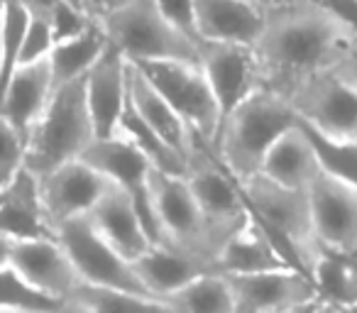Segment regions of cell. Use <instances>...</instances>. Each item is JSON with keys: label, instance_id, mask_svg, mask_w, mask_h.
I'll list each match as a JSON object with an SVG mask.
<instances>
[{"label": "cell", "instance_id": "cell-1", "mask_svg": "<svg viewBox=\"0 0 357 313\" xmlns=\"http://www.w3.org/2000/svg\"><path fill=\"white\" fill-rule=\"evenodd\" d=\"M264 35L257 45L262 89L291 100L298 89L333 71L347 49L342 30L323 3H262Z\"/></svg>", "mask_w": 357, "mask_h": 313}, {"label": "cell", "instance_id": "cell-2", "mask_svg": "<svg viewBox=\"0 0 357 313\" xmlns=\"http://www.w3.org/2000/svg\"><path fill=\"white\" fill-rule=\"evenodd\" d=\"M298 123L301 120L289 100L262 89L223 118L213 139V152L228 174L238 184H245L259 176L269 149L296 130Z\"/></svg>", "mask_w": 357, "mask_h": 313}, {"label": "cell", "instance_id": "cell-3", "mask_svg": "<svg viewBox=\"0 0 357 313\" xmlns=\"http://www.w3.org/2000/svg\"><path fill=\"white\" fill-rule=\"evenodd\" d=\"M91 15L103 27L108 45L132 66L178 61L199 66V52L189 45L159 13L157 0L130 3H86Z\"/></svg>", "mask_w": 357, "mask_h": 313}, {"label": "cell", "instance_id": "cell-4", "mask_svg": "<svg viewBox=\"0 0 357 313\" xmlns=\"http://www.w3.org/2000/svg\"><path fill=\"white\" fill-rule=\"evenodd\" d=\"M93 142L96 132L86 108L84 81L61 86L27 137L25 169L40 181L59 167L79 162Z\"/></svg>", "mask_w": 357, "mask_h": 313}, {"label": "cell", "instance_id": "cell-5", "mask_svg": "<svg viewBox=\"0 0 357 313\" xmlns=\"http://www.w3.org/2000/svg\"><path fill=\"white\" fill-rule=\"evenodd\" d=\"M186 184L199 204L206 225L211 230L218 252L230 238L240 233L248 225L250 213L248 204L243 199L240 184L228 174L220 165L218 154L213 152V144L206 142L199 135H191V149L186 160Z\"/></svg>", "mask_w": 357, "mask_h": 313}, {"label": "cell", "instance_id": "cell-6", "mask_svg": "<svg viewBox=\"0 0 357 313\" xmlns=\"http://www.w3.org/2000/svg\"><path fill=\"white\" fill-rule=\"evenodd\" d=\"M56 240L61 243L64 252L69 254L76 274L81 277L84 287L100 289V291L130 293V296H147V289L142 287L135 264L120 257L91 225L89 218L71 220L61 225Z\"/></svg>", "mask_w": 357, "mask_h": 313}, {"label": "cell", "instance_id": "cell-7", "mask_svg": "<svg viewBox=\"0 0 357 313\" xmlns=\"http://www.w3.org/2000/svg\"><path fill=\"white\" fill-rule=\"evenodd\" d=\"M135 69L172 105V110L184 120L191 135H199L213 144L220 130V110L201 66L157 61V64H139Z\"/></svg>", "mask_w": 357, "mask_h": 313}, {"label": "cell", "instance_id": "cell-8", "mask_svg": "<svg viewBox=\"0 0 357 313\" xmlns=\"http://www.w3.org/2000/svg\"><path fill=\"white\" fill-rule=\"evenodd\" d=\"M149 191H152L154 213H157L159 228H162L164 247L184 250V252L196 254L215 267L218 247L211 238L206 218L186 179L152 171Z\"/></svg>", "mask_w": 357, "mask_h": 313}, {"label": "cell", "instance_id": "cell-9", "mask_svg": "<svg viewBox=\"0 0 357 313\" xmlns=\"http://www.w3.org/2000/svg\"><path fill=\"white\" fill-rule=\"evenodd\" d=\"M81 162L93 167L98 174H103L115 189H120L132 201L137 218L142 223L152 247H164L162 228H159L152 204V191H149V179H152L154 169L142 154L130 142H125L123 137L115 135L110 139H96L84 152Z\"/></svg>", "mask_w": 357, "mask_h": 313}, {"label": "cell", "instance_id": "cell-10", "mask_svg": "<svg viewBox=\"0 0 357 313\" xmlns=\"http://www.w3.org/2000/svg\"><path fill=\"white\" fill-rule=\"evenodd\" d=\"M240 191H243V199L255 220L287 235L316 264V257L321 250H318L316 235H313L308 194L282 189V186L264 179V176H255V179L240 184Z\"/></svg>", "mask_w": 357, "mask_h": 313}, {"label": "cell", "instance_id": "cell-11", "mask_svg": "<svg viewBox=\"0 0 357 313\" xmlns=\"http://www.w3.org/2000/svg\"><path fill=\"white\" fill-rule=\"evenodd\" d=\"M298 120L333 142H357V91L328 71L308 81L289 100Z\"/></svg>", "mask_w": 357, "mask_h": 313}, {"label": "cell", "instance_id": "cell-12", "mask_svg": "<svg viewBox=\"0 0 357 313\" xmlns=\"http://www.w3.org/2000/svg\"><path fill=\"white\" fill-rule=\"evenodd\" d=\"M308 204L318 250L357 264V191L321 171L308 189Z\"/></svg>", "mask_w": 357, "mask_h": 313}, {"label": "cell", "instance_id": "cell-13", "mask_svg": "<svg viewBox=\"0 0 357 313\" xmlns=\"http://www.w3.org/2000/svg\"><path fill=\"white\" fill-rule=\"evenodd\" d=\"M110 181L89 167L86 162H71L40 179V196L52 230L59 233L61 225L71 220L89 218L93 208L110 191Z\"/></svg>", "mask_w": 357, "mask_h": 313}, {"label": "cell", "instance_id": "cell-14", "mask_svg": "<svg viewBox=\"0 0 357 313\" xmlns=\"http://www.w3.org/2000/svg\"><path fill=\"white\" fill-rule=\"evenodd\" d=\"M199 66L211 86L220 110V123L235 108L262 91V71H259L257 52L233 45H206L201 49Z\"/></svg>", "mask_w": 357, "mask_h": 313}, {"label": "cell", "instance_id": "cell-15", "mask_svg": "<svg viewBox=\"0 0 357 313\" xmlns=\"http://www.w3.org/2000/svg\"><path fill=\"white\" fill-rule=\"evenodd\" d=\"M10 267L25 279L30 287L45 296L69 306L81 291L84 282L76 274L69 254L64 252L59 240H30L13 243ZM71 308V306H69Z\"/></svg>", "mask_w": 357, "mask_h": 313}, {"label": "cell", "instance_id": "cell-16", "mask_svg": "<svg viewBox=\"0 0 357 313\" xmlns=\"http://www.w3.org/2000/svg\"><path fill=\"white\" fill-rule=\"evenodd\" d=\"M130 64L118 49L108 45L96 66L84 79L86 108L93 123L96 139H110L118 135L120 115L128 103Z\"/></svg>", "mask_w": 357, "mask_h": 313}, {"label": "cell", "instance_id": "cell-17", "mask_svg": "<svg viewBox=\"0 0 357 313\" xmlns=\"http://www.w3.org/2000/svg\"><path fill=\"white\" fill-rule=\"evenodd\" d=\"M235 296V313H289L316 298L311 279L279 269L255 277H225Z\"/></svg>", "mask_w": 357, "mask_h": 313}, {"label": "cell", "instance_id": "cell-18", "mask_svg": "<svg viewBox=\"0 0 357 313\" xmlns=\"http://www.w3.org/2000/svg\"><path fill=\"white\" fill-rule=\"evenodd\" d=\"M199 30L206 45H233L257 49L264 35L262 3H240V0H194Z\"/></svg>", "mask_w": 357, "mask_h": 313}, {"label": "cell", "instance_id": "cell-19", "mask_svg": "<svg viewBox=\"0 0 357 313\" xmlns=\"http://www.w3.org/2000/svg\"><path fill=\"white\" fill-rule=\"evenodd\" d=\"M0 235L10 243L56 240L42 206L40 181L27 169L0 189Z\"/></svg>", "mask_w": 357, "mask_h": 313}, {"label": "cell", "instance_id": "cell-20", "mask_svg": "<svg viewBox=\"0 0 357 313\" xmlns=\"http://www.w3.org/2000/svg\"><path fill=\"white\" fill-rule=\"evenodd\" d=\"M54 91L56 89L52 81L50 61H42V64L20 66L8 84L3 98H0V115L25 139V147L27 137L45 115Z\"/></svg>", "mask_w": 357, "mask_h": 313}, {"label": "cell", "instance_id": "cell-21", "mask_svg": "<svg viewBox=\"0 0 357 313\" xmlns=\"http://www.w3.org/2000/svg\"><path fill=\"white\" fill-rule=\"evenodd\" d=\"M142 287L157 301L167 303L172 296H176L181 289L194 284L196 279L206 274H218V269L206 259L189 254L176 247H149L147 254L135 262Z\"/></svg>", "mask_w": 357, "mask_h": 313}, {"label": "cell", "instance_id": "cell-22", "mask_svg": "<svg viewBox=\"0 0 357 313\" xmlns=\"http://www.w3.org/2000/svg\"><path fill=\"white\" fill-rule=\"evenodd\" d=\"M89 220L96 228V233L128 262L135 264L152 247V243H149L147 233H144L142 223L137 218L132 201L115 186H110L108 194L100 199V204L93 208Z\"/></svg>", "mask_w": 357, "mask_h": 313}, {"label": "cell", "instance_id": "cell-23", "mask_svg": "<svg viewBox=\"0 0 357 313\" xmlns=\"http://www.w3.org/2000/svg\"><path fill=\"white\" fill-rule=\"evenodd\" d=\"M318 174H321V165H318L316 149L308 135L303 132L301 123L269 149L259 171V176L269 179L272 184L289 191H303V194H308Z\"/></svg>", "mask_w": 357, "mask_h": 313}, {"label": "cell", "instance_id": "cell-24", "mask_svg": "<svg viewBox=\"0 0 357 313\" xmlns=\"http://www.w3.org/2000/svg\"><path fill=\"white\" fill-rule=\"evenodd\" d=\"M130 100H132L139 118H142L174 152H178L184 160H189L191 130L186 128L184 120L174 113L172 105L147 84V79H144L132 64H130Z\"/></svg>", "mask_w": 357, "mask_h": 313}, {"label": "cell", "instance_id": "cell-25", "mask_svg": "<svg viewBox=\"0 0 357 313\" xmlns=\"http://www.w3.org/2000/svg\"><path fill=\"white\" fill-rule=\"evenodd\" d=\"M215 267L223 277H255V274L287 269L250 220L235 238H230L223 245V250L215 257Z\"/></svg>", "mask_w": 357, "mask_h": 313}, {"label": "cell", "instance_id": "cell-26", "mask_svg": "<svg viewBox=\"0 0 357 313\" xmlns=\"http://www.w3.org/2000/svg\"><path fill=\"white\" fill-rule=\"evenodd\" d=\"M118 137H123L125 142L132 144L144 160L152 165L154 171L178 176V179L186 176V160L178 152H174V149L139 118L132 100H130V91H128V103H125V110H123V115H120Z\"/></svg>", "mask_w": 357, "mask_h": 313}, {"label": "cell", "instance_id": "cell-27", "mask_svg": "<svg viewBox=\"0 0 357 313\" xmlns=\"http://www.w3.org/2000/svg\"><path fill=\"white\" fill-rule=\"evenodd\" d=\"M105 49H108V37H105L103 27L98 22L86 35L64 42V45H56L50 56V71L54 89L84 81L89 76V71L96 66V61L103 56Z\"/></svg>", "mask_w": 357, "mask_h": 313}, {"label": "cell", "instance_id": "cell-28", "mask_svg": "<svg viewBox=\"0 0 357 313\" xmlns=\"http://www.w3.org/2000/svg\"><path fill=\"white\" fill-rule=\"evenodd\" d=\"M311 284L318 303L331 308H345L357 301V264L335 252L321 250L311 269Z\"/></svg>", "mask_w": 357, "mask_h": 313}, {"label": "cell", "instance_id": "cell-29", "mask_svg": "<svg viewBox=\"0 0 357 313\" xmlns=\"http://www.w3.org/2000/svg\"><path fill=\"white\" fill-rule=\"evenodd\" d=\"M174 313H235V296L223 274H206L169 298Z\"/></svg>", "mask_w": 357, "mask_h": 313}, {"label": "cell", "instance_id": "cell-30", "mask_svg": "<svg viewBox=\"0 0 357 313\" xmlns=\"http://www.w3.org/2000/svg\"><path fill=\"white\" fill-rule=\"evenodd\" d=\"M0 311L3 313H76L74 308L37 291L13 267L0 272Z\"/></svg>", "mask_w": 357, "mask_h": 313}, {"label": "cell", "instance_id": "cell-31", "mask_svg": "<svg viewBox=\"0 0 357 313\" xmlns=\"http://www.w3.org/2000/svg\"><path fill=\"white\" fill-rule=\"evenodd\" d=\"M69 306L76 313H174L169 303L157 301V298L100 291L91 287H81V291Z\"/></svg>", "mask_w": 357, "mask_h": 313}, {"label": "cell", "instance_id": "cell-32", "mask_svg": "<svg viewBox=\"0 0 357 313\" xmlns=\"http://www.w3.org/2000/svg\"><path fill=\"white\" fill-rule=\"evenodd\" d=\"M301 128L308 135V139H311L313 149H316L323 174L333 176V179L342 181L345 186L357 191V142H333V139L313 132L303 123Z\"/></svg>", "mask_w": 357, "mask_h": 313}, {"label": "cell", "instance_id": "cell-33", "mask_svg": "<svg viewBox=\"0 0 357 313\" xmlns=\"http://www.w3.org/2000/svg\"><path fill=\"white\" fill-rule=\"evenodd\" d=\"M27 3H6L3 13V54H0V98L22 66V40L27 27Z\"/></svg>", "mask_w": 357, "mask_h": 313}, {"label": "cell", "instance_id": "cell-34", "mask_svg": "<svg viewBox=\"0 0 357 313\" xmlns=\"http://www.w3.org/2000/svg\"><path fill=\"white\" fill-rule=\"evenodd\" d=\"M27 13L30 17H27L25 40H22V66L50 61L54 52V35H52L47 3H27Z\"/></svg>", "mask_w": 357, "mask_h": 313}, {"label": "cell", "instance_id": "cell-35", "mask_svg": "<svg viewBox=\"0 0 357 313\" xmlns=\"http://www.w3.org/2000/svg\"><path fill=\"white\" fill-rule=\"evenodd\" d=\"M47 13H50V25H52V35H54V47L86 35V32L96 25V17L91 15V10H89L86 3L56 0V3H47Z\"/></svg>", "mask_w": 357, "mask_h": 313}, {"label": "cell", "instance_id": "cell-36", "mask_svg": "<svg viewBox=\"0 0 357 313\" xmlns=\"http://www.w3.org/2000/svg\"><path fill=\"white\" fill-rule=\"evenodd\" d=\"M157 6H159V13L164 15V20L174 27V32L184 37L201 56V49L206 47V42H204V37H201L194 3H186V0H157Z\"/></svg>", "mask_w": 357, "mask_h": 313}, {"label": "cell", "instance_id": "cell-37", "mask_svg": "<svg viewBox=\"0 0 357 313\" xmlns=\"http://www.w3.org/2000/svg\"><path fill=\"white\" fill-rule=\"evenodd\" d=\"M25 171V139L0 115V189Z\"/></svg>", "mask_w": 357, "mask_h": 313}, {"label": "cell", "instance_id": "cell-38", "mask_svg": "<svg viewBox=\"0 0 357 313\" xmlns=\"http://www.w3.org/2000/svg\"><path fill=\"white\" fill-rule=\"evenodd\" d=\"M323 6L342 30L347 47L357 49V0H350V3H323Z\"/></svg>", "mask_w": 357, "mask_h": 313}, {"label": "cell", "instance_id": "cell-39", "mask_svg": "<svg viewBox=\"0 0 357 313\" xmlns=\"http://www.w3.org/2000/svg\"><path fill=\"white\" fill-rule=\"evenodd\" d=\"M331 74L335 76L337 81H342L345 86H350L352 91H357V49L347 47L340 54V59L335 61Z\"/></svg>", "mask_w": 357, "mask_h": 313}, {"label": "cell", "instance_id": "cell-40", "mask_svg": "<svg viewBox=\"0 0 357 313\" xmlns=\"http://www.w3.org/2000/svg\"><path fill=\"white\" fill-rule=\"evenodd\" d=\"M10 259H13V243L0 235V272L10 267Z\"/></svg>", "mask_w": 357, "mask_h": 313}, {"label": "cell", "instance_id": "cell-41", "mask_svg": "<svg viewBox=\"0 0 357 313\" xmlns=\"http://www.w3.org/2000/svg\"><path fill=\"white\" fill-rule=\"evenodd\" d=\"M289 313H321V303L311 301V303H306V306H298V308H294V311H289Z\"/></svg>", "mask_w": 357, "mask_h": 313}, {"label": "cell", "instance_id": "cell-42", "mask_svg": "<svg viewBox=\"0 0 357 313\" xmlns=\"http://www.w3.org/2000/svg\"><path fill=\"white\" fill-rule=\"evenodd\" d=\"M3 13H6V3L0 8V54H3Z\"/></svg>", "mask_w": 357, "mask_h": 313}, {"label": "cell", "instance_id": "cell-43", "mask_svg": "<svg viewBox=\"0 0 357 313\" xmlns=\"http://www.w3.org/2000/svg\"><path fill=\"white\" fill-rule=\"evenodd\" d=\"M337 313H357V301L350 303V306H345V308H337Z\"/></svg>", "mask_w": 357, "mask_h": 313}, {"label": "cell", "instance_id": "cell-44", "mask_svg": "<svg viewBox=\"0 0 357 313\" xmlns=\"http://www.w3.org/2000/svg\"><path fill=\"white\" fill-rule=\"evenodd\" d=\"M321 313H337V311H335V308H331V306H323V303H321Z\"/></svg>", "mask_w": 357, "mask_h": 313}, {"label": "cell", "instance_id": "cell-45", "mask_svg": "<svg viewBox=\"0 0 357 313\" xmlns=\"http://www.w3.org/2000/svg\"><path fill=\"white\" fill-rule=\"evenodd\" d=\"M0 313H3V311H0Z\"/></svg>", "mask_w": 357, "mask_h": 313}]
</instances>
